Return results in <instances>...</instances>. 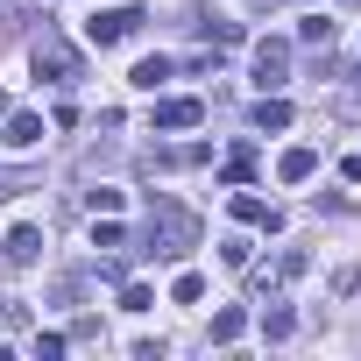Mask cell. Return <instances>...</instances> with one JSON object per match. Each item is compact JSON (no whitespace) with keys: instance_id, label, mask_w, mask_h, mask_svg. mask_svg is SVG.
<instances>
[{"instance_id":"5bb4252c","label":"cell","mask_w":361,"mask_h":361,"mask_svg":"<svg viewBox=\"0 0 361 361\" xmlns=\"http://www.w3.org/2000/svg\"><path fill=\"white\" fill-rule=\"evenodd\" d=\"M128 78H135L142 92H163V78H170V57H142V64H135Z\"/></svg>"},{"instance_id":"6da1fadb","label":"cell","mask_w":361,"mask_h":361,"mask_svg":"<svg viewBox=\"0 0 361 361\" xmlns=\"http://www.w3.org/2000/svg\"><path fill=\"white\" fill-rule=\"evenodd\" d=\"M192 248H199V220H192L185 206L156 199V206H149V227H142V255H163V262H177V255H192Z\"/></svg>"},{"instance_id":"e0dca14e","label":"cell","mask_w":361,"mask_h":361,"mask_svg":"<svg viewBox=\"0 0 361 361\" xmlns=\"http://www.w3.org/2000/svg\"><path fill=\"white\" fill-rule=\"evenodd\" d=\"M199 298H206V276H192V269L170 283V305H199Z\"/></svg>"},{"instance_id":"7c38bea8","label":"cell","mask_w":361,"mask_h":361,"mask_svg":"<svg viewBox=\"0 0 361 361\" xmlns=\"http://www.w3.org/2000/svg\"><path fill=\"white\" fill-rule=\"evenodd\" d=\"M255 128H262V135H276V128H290V99H276V92H262V106H255Z\"/></svg>"},{"instance_id":"d6986e66","label":"cell","mask_w":361,"mask_h":361,"mask_svg":"<svg viewBox=\"0 0 361 361\" xmlns=\"http://www.w3.org/2000/svg\"><path fill=\"white\" fill-rule=\"evenodd\" d=\"M220 262H227V269H248V262H255V248L234 234V241H220Z\"/></svg>"},{"instance_id":"7402d4cb","label":"cell","mask_w":361,"mask_h":361,"mask_svg":"<svg viewBox=\"0 0 361 361\" xmlns=\"http://www.w3.org/2000/svg\"><path fill=\"white\" fill-rule=\"evenodd\" d=\"M64 347H71V340H64V333H36V354H43V361H57V354H64Z\"/></svg>"},{"instance_id":"4fadbf2b","label":"cell","mask_w":361,"mask_h":361,"mask_svg":"<svg viewBox=\"0 0 361 361\" xmlns=\"http://www.w3.org/2000/svg\"><path fill=\"white\" fill-rule=\"evenodd\" d=\"M241 333H248V312H241V305H227V312H213V340H220V347H234Z\"/></svg>"},{"instance_id":"7a4b0ae2","label":"cell","mask_w":361,"mask_h":361,"mask_svg":"<svg viewBox=\"0 0 361 361\" xmlns=\"http://www.w3.org/2000/svg\"><path fill=\"white\" fill-rule=\"evenodd\" d=\"M29 57H36V78H50V85H78V78H85V57H78V43H64L57 29H43Z\"/></svg>"},{"instance_id":"ffe728a7","label":"cell","mask_w":361,"mask_h":361,"mask_svg":"<svg viewBox=\"0 0 361 361\" xmlns=\"http://www.w3.org/2000/svg\"><path fill=\"white\" fill-rule=\"evenodd\" d=\"M149 305H156L149 283H121V312H149Z\"/></svg>"},{"instance_id":"ba28073f","label":"cell","mask_w":361,"mask_h":361,"mask_svg":"<svg viewBox=\"0 0 361 361\" xmlns=\"http://www.w3.org/2000/svg\"><path fill=\"white\" fill-rule=\"evenodd\" d=\"M290 333H298V312H290L283 298H269V305H262V340H290Z\"/></svg>"},{"instance_id":"ac0fdd59","label":"cell","mask_w":361,"mask_h":361,"mask_svg":"<svg viewBox=\"0 0 361 361\" xmlns=\"http://www.w3.org/2000/svg\"><path fill=\"white\" fill-rule=\"evenodd\" d=\"M85 206H92V213H121V206H128V192H114V185H99V192H85Z\"/></svg>"},{"instance_id":"277c9868","label":"cell","mask_w":361,"mask_h":361,"mask_svg":"<svg viewBox=\"0 0 361 361\" xmlns=\"http://www.w3.org/2000/svg\"><path fill=\"white\" fill-rule=\"evenodd\" d=\"M283 78H290V43H283V36H262V43H255V85L276 92Z\"/></svg>"},{"instance_id":"8992f818","label":"cell","mask_w":361,"mask_h":361,"mask_svg":"<svg viewBox=\"0 0 361 361\" xmlns=\"http://www.w3.org/2000/svg\"><path fill=\"white\" fill-rule=\"evenodd\" d=\"M227 213H234L241 227H262V234H283V213H276V206H262L255 192H234V206H227Z\"/></svg>"},{"instance_id":"44dd1931","label":"cell","mask_w":361,"mask_h":361,"mask_svg":"<svg viewBox=\"0 0 361 361\" xmlns=\"http://www.w3.org/2000/svg\"><path fill=\"white\" fill-rule=\"evenodd\" d=\"M298 36H305V43H333V22H326V15H305Z\"/></svg>"},{"instance_id":"2e32d148","label":"cell","mask_w":361,"mask_h":361,"mask_svg":"<svg viewBox=\"0 0 361 361\" xmlns=\"http://www.w3.org/2000/svg\"><path fill=\"white\" fill-rule=\"evenodd\" d=\"M248 177H255V156H248V149H234V156L220 163V185H248Z\"/></svg>"},{"instance_id":"52a82bcc","label":"cell","mask_w":361,"mask_h":361,"mask_svg":"<svg viewBox=\"0 0 361 361\" xmlns=\"http://www.w3.org/2000/svg\"><path fill=\"white\" fill-rule=\"evenodd\" d=\"M149 121H156L163 135H177V128H199V121H206V106H199V99H156V114H149Z\"/></svg>"},{"instance_id":"9a60e30c","label":"cell","mask_w":361,"mask_h":361,"mask_svg":"<svg viewBox=\"0 0 361 361\" xmlns=\"http://www.w3.org/2000/svg\"><path fill=\"white\" fill-rule=\"evenodd\" d=\"M92 248H128V227L114 213H92Z\"/></svg>"},{"instance_id":"603a6c76","label":"cell","mask_w":361,"mask_h":361,"mask_svg":"<svg viewBox=\"0 0 361 361\" xmlns=\"http://www.w3.org/2000/svg\"><path fill=\"white\" fill-rule=\"evenodd\" d=\"M340 121H361V85H347V92H340Z\"/></svg>"},{"instance_id":"d4e9b609","label":"cell","mask_w":361,"mask_h":361,"mask_svg":"<svg viewBox=\"0 0 361 361\" xmlns=\"http://www.w3.org/2000/svg\"><path fill=\"white\" fill-rule=\"evenodd\" d=\"M0 121H8V99H0Z\"/></svg>"},{"instance_id":"9c48e42d","label":"cell","mask_w":361,"mask_h":361,"mask_svg":"<svg viewBox=\"0 0 361 361\" xmlns=\"http://www.w3.org/2000/svg\"><path fill=\"white\" fill-rule=\"evenodd\" d=\"M312 170H319V149H283V163H276V177H283V185H305Z\"/></svg>"},{"instance_id":"5b68a950","label":"cell","mask_w":361,"mask_h":361,"mask_svg":"<svg viewBox=\"0 0 361 361\" xmlns=\"http://www.w3.org/2000/svg\"><path fill=\"white\" fill-rule=\"evenodd\" d=\"M36 255H43V227H29V220L8 227V241H0V262H8V269H29Z\"/></svg>"},{"instance_id":"cb8c5ba5","label":"cell","mask_w":361,"mask_h":361,"mask_svg":"<svg viewBox=\"0 0 361 361\" xmlns=\"http://www.w3.org/2000/svg\"><path fill=\"white\" fill-rule=\"evenodd\" d=\"M340 177H347V185H361V156H347V163H340Z\"/></svg>"},{"instance_id":"3957f363","label":"cell","mask_w":361,"mask_h":361,"mask_svg":"<svg viewBox=\"0 0 361 361\" xmlns=\"http://www.w3.org/2000/svg\"><path fill=\"white\" fill-rule=\"evenodd\" d=\"M142 22H149L142 8H106V15H92V22H85V43H92V50H114V43H128Z\"/></svg>"},{"instance_id":"30bf717a","label":"cell","mask_w":361,"mask_h":361,"mask_svg":"<svg viewBox=\"0 0 361 361\" xmlns=\"http://www.w3.org/2000/svg\"><path fill=\"white\" fill-rule=\"evenodd\" d=\"M0 128H8L15 149H36V142H43V121H36V114H15V106H8V121H0Z\"/></svg>"},{"instance_id":"8fae6325","label":"cell","mask_w":361,"mask_h":361,"mask_svg":"<svg viewBox=\"0 0 361 361\" xmlns=\"http://www.w3.org/2000/svg\"><path fill=\"white\" fill-rule=\"evenodd\" d=\"M192 29H199V36H213L220 50H234V43H241V22H220V15H192Z\"/></svg>"}]
</instances>
